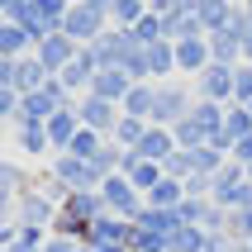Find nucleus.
Returning a JSON list of instances; mask_svg holds the SVG:
<instances>
[{
  "label": "nucleus",
  "instance_id": "obj_1",
  "mask_svg": "<svg viewBox=\"0 0 252 252\" xmlns=\"http://www.w3.org/2000/svg\"><path fill=\"white\" fill-rule=\"evenodd\" d=\"M200 91H205L210 100H228V95H233V71L219 67V62H214V67H205V81H200Z\"/></svg>",
  "mask_w": 252,
  "mask_h": 252
},
{
  "label": "nucleus",
  "instance_id": "obj_2",
  "mask_svg": "<svg viewBox=\"0 0 252 252\" xmlns=\"http://www.w3.org/2000/svg\"><path fill=\"white\" fill-rule=\"evenodd\" d=\"M176 62H181V67H205V62H210V48L200 38H181L176 43Z\"/></svg>",
  "mask_w": 252,
  "mask_h": 252
},
{
  "label": "nucleus",
  "instance_id": "obj_3",
  "mask_svg": "<svg viewBox=\"0 0 252 252\" xmlns=\"http://www.w3.org/2000/svg\"><path fill=\"white\" fill-rule=\"evenodd\" d=\"M233 100H238V105H252V67L233 71Z\"/></svg>",
  "mask_w": 252,
  "mask_h": 252
},
{
  "label": "nucleus",
  "instance_id": "obj_4",
  "mask_svg": "<svg viewBox=\"0 0 252 252\" xmlns=\"http://www.w3.org/2000/svg\"><path fill=\"white\" fill-rule=\"evenodd\" d=\"M167 153H171L167 133H148V138H143V157H167Z\"/></svg>",
  "mask_w": 252,
  "mask_h": 252
},
{
  "label": "nucleus",
  "instance_id": "obj_5",
  "mask_svg": "<svg viewBox=\"0 0 252 252\" xmlns=\"http://www.w3.org/2000/svg\"><path fill=\"white\" fill-rule=\"evenodd\" d=\"M176 200H181V186L176 181H157L153 186V205H176Z\"/></svg>",
  "mask_w": 252,
  "mask_h": 252
},
{
  "label": "nucleus",
  "instance_id": "obj_6",
  "mask_svg": "<svg viewBox=\"0 0 252 252\" xmlns=\"http://www.w3.org/2000/svg\"><path fill=\"white\" fill-rule=\"evenodd\" d=\"M238 162H248V167H252V133H248V138H238Z\"/></svg>",
  "mask_w": 252,
  "mask_h": 252
},
{
  "label": "nucleus",
  "instance_id": "obj_7",
  "mask_svg": "<svg viewBox=\"0 0 252 252\" xmlns=\"http://www.w3.org/2000/svg\"><path fill=\"white\" fill-rule=\"evenodd\" d=\"M243 53H248V57H252V33H248V38H243Z\"/></svg>",
  "mask_w": 252,
  "mask_h": 252
},
{
  "label": "nucleus",
  "instance_id": "obj_8",
  "mask_svg": "<svg viewBox=\"0 0 252 252\" xmlns=\"http://www.w3.org/2000/svg\"><path fill=\"white\" fill-rule=\"evenodd\" d=\"M248 181H252V167H248Z\"/></svg>",
  "mask_w": 252,
  "mask_h": 252
},
{
  "label": "nucleus",
  "instance_id": "obj_9",
  "mask_svg": "<svg viewBox=\"0 0 252 252\" xmlns=\"http://www.w3.org/2000/svg\"><path fill=\"white\" fill-rule=\"evenodd\" d=\"M243 252H252V248H243Z\"/></svg>",
  "mask_w": 252,
  "mask_h": 252
}]
</instances>
